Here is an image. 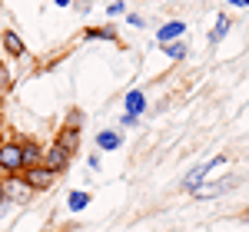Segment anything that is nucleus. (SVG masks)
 Wrapping results in <instances>:
<instances>
[{"label": "nucleus", "mask_w": 249, "mask_h": 232, "mask_svg": "<svg viewBox=\"0 0 249 232\" xmlns=\"http://www.w3.org/2000/svg\"><path fill=\"white\" fill-rule=\"evenodd\" d=\"M57 146H60V149H67V153L73 156V153L80 149V133H77V130H60Z\"/></svg>", "instance_id": "11"}, {"label": "nucleus", "mask_w": 249, "mask_h": 232, "mask_svg": "<svg viewBox=\"0 0 249 232\" xmlns=\"http://www.w3.org/2000/svg\"><path fill=\"white\" fill-rule=\"evenodd\" d=\"M223 163H226L223 156H216V159H206V163H199V166H196V169H190V176L183 179V189H186V193H193L196 186H203V179H206V176H210L216 166H223Z\"/></svg>", "instance_id": "4"}, {"label": "nucleus", "mask_w": 249, "mask_h": 232, "mask_svg": "<svg viewBox=\"0 0 249 232\" xmlns=\"http://www.w3.org/2000/svg\"><path fill=\"white\" fill-rule=\"evenodd\" d=\"M232 186H236V176H226V179H219V182H203V186H196L193 196H196V199H213V196L230 193Z\"/></svg>", "instance_id": "6"}, {"label": "nucleus", "mask_w": 249, "mask_h": 232, "mask_svg": "<svg viewBox=\"0 0 249 232\" xmlns=\"http://www.w3.org/2000/svg\"><path fill=\"white\" fill-rule=\"evenodd\" d=\"M40 166H47L50 173H57V176H60L63 169H67V166H70V153H67V149H60L57 143H53V146L43 153V163H40Z\"/></svg>", "instance_id": "5"}, {"label": "nucleus", "mask_w": 249, "mask_h": 232, "mask_svg": "<svg viewBox=\"0 0 249 232\" xmlns=\"http://www.w3.org/2000/svg\"><path fill=\"white\" fill-rule=\"evenodd\" d=\"M0 103H3V93H0Z\"/></svg>", "instance_id": "26"}, {"label": "nucleus", "mask_w": 249, "mask_h": 232, "mask_svg": "<svg viewBox=\"0 0 249 232\" xmlns=\"http://www.w3.org/2000/svg\"><path fill=\"white\" fill-rule=\"evenodd\" d=\"M123 103H126L130 116H136V119H140V113H143V110H146V97H143V90H130Z\"/></svg>", "instance_id": "12"}, {"label": "nucleus", "mask_w": 249, "mask_h": 232, "mask_svg": "<svg viewBox=\"0 0 249 232\" xmlns=\"http://www.w3.org/2000/svg\"><path fill=\"white\" fill-rule=\"evenodd\" d=\"M87 206H90V193H73L67 199V209H70V213H80V209H87Z\"/></svg>", "instance_id": "16"}, {"label": "nucleus", "mask_w": 249, "mask_h": 232, "mask_svg": "<svg viewBox=\"0 0 249 232\" xmlns=\"http://www.w3.org/2000/svg\"><path fill=\"white\" fill-rule=\"evenodd\" d=\"M0 37H3V50H7L10 57H23V53H27V47H23V40H20L17 30H3Z\"/></svg>", "instance_id": "8"}, {"label": "nucleus", "mask_w": 249, "mask_h": 232, "mask_svg": "<svg viewBox=\"0 0 249 232\" xmlns=\"http://www.w3.org/2000/svg\"><path fill=\"white\" fill-rule=\"evenodd\" d=\"M0 173L3 176L23 173V153H20V143H14V139H3L0 143Z\"/></svg>", "instance_id": "1"}, {"label": "nucleus", "mask_w": 249, "mask_h": 232, "mask_svg": "<svg viewBox=\"0 0 249 232\" xmlns=\"http://www.w3.org/2000/svg\"><path fill=\"white\" fill-rule=\"evenodd\" d=\"M20 153H23V169L43 163V149H40L37 143H20Z\"/></svg>", "instance_id": "9"}, {"label": "nucleus", "mask_w": 249, "mask_h": 232, "mask_svg": "<svg viewBox=\"0 0 249 232\" xmlns=\"http://www.w3.org/2000/svg\"><path fill=\"white\" fill-rule=\"evenodd\" d=\"M226 33H230V17H226V14H219V17H216V23H213V30H210V43L216 47V43L226 37Z\"/></svg>", "instance_id": "13"}, {"label": "nucleus", "mask_w": 249, "mask_h": 232, "mask_svg": "<svg viewBox=\"0 0 249 232\" xmlns=\"http://www.w3.org/2000/svg\"><path fill=\"white\" fill-rule=\"evenodd\" d=\"M126 23H130V27H136V30H140V27H143V23H146V20L140 17V14H126Z\"/></svg>", "instance_id": "20"}, {"label": "nucleus", "mask_w": 249, "mask_h": 232, "mask_svg": "<svg viewBox=\"0 0 249 232\" xmlns=\"http://www.w3.org/2000/svg\"><path fill=\"white\" fill-rule=\"evenodd\" d=\"M226 3H232V7H249V0H226Z\"/></svg>", "instance_id": "22"}, {"label": "nucleus", "mask_w": 249, "mask_h": 232, "mask_svg": "<svg viewBox=\"0 0 249 232\" xmlns=\"http://www.w3.org/2000/svg\"><path fill=\"white\" fill-rule=\"evenodd\" d=\"M23 179H27V186L34 189V193H43V189H50L53 182H57V173H50L47 166H30V169H23Z\"/></svg>", "instance_id": "3"}, {"label": "nucleus", "mask_w": 249, "mask_h": 232, "mask_svg": "<svg viewBox=\"0 0 249 232\" xmlns=\"http://www.w3.org/2000/svg\"><path fill=\"white\" fill-rule=\"evenodd\" d=\"M163 53L170 60H186V43L183 40H173V43H163Z\"/></svg>", "instance_id": "15"}, {"label": "nucleus", "mask_w": 249, "mask_h": 232, "mask_svg": "<svg viewBox=\"0 0 249 232\" xmlns=\"http://www.w3.org/2000/svg\"><path fill=\"white\" fill-rule=\"evenodd\" d=\"M53 3H57V7H67V3H70V0H53Z\"/></svg>", "instance_id": "24"}, {"label": "nucleus", "mask_w": 249, "mask_h": 232, "mask_svg": "<svg viewBox=\"0 0 249 232\" xmlns=\"http://www.w3.org/2000/svg\"><path fill=\"white\" fill-rule=\"evenodd\" d=\"M83 119H87V116H83V110H70V113H67V123H63V130H77V133H80Z\"/></svg>", "instance_id": "17"}, {"label": "nucleus", "mask_w": 249, "mask_h": 232, "mask_svg": "<svg viewBox=\"0 0 249 232\" xmlns=\"http://www.w3.org/2000/svg\"><path fill=\"white\" fill-rule=\"evenodd\" d=\"M3 202H7V199H3V179H0V206H3Z\"/></svg>", "instance_id": "23"}, {"label": "nucleus", "mask_w": 249, "mask_h": 232, "mask_svg": "<svg viewBox=\"0 0 249 232\" xmlns=\"http://www.w3.org/2000/svg\"><path fill=\"white\" fill-rule=\"evenodd\" d=\"M107 14H110V17H120V14H126V3H123V0H116V3H110V7H107Z\"/></svg>", "instance_id": "18"}, {"label": "nucleus", "mask_w": 249, "mask_h": 232, "mask_svg": "<svg viewBox=\"0 0 249 232\" xmlns=\"http://www.w3.org/2000/svg\"><path fill=\"white\" fill-rule=\"evenodd\" d=\"M243 222H249V213H246V215H243Z\"/></svg>", "instance_id": "25"}, {"label": "nucleus", "mask_w": 249, "mask_h": 232, "mask_svg": "<svg viewBox=\"0 0 249 232\" xmlns=\"http://www.w3.org/2000/svg\"><path fill=\"white\" fill-rule=\"evenodd\" d=\"M3 199L7 202H17V206H27L34 199V189L27 186L23 176H3Z\"/></svg>", "instance_id": "2"}, {"label": "nucleus", "mask_w": 249, "mask_h": 232, "mask_svg": "<svg viewBox=\"0 0 249 232\" xmlns=\"http://www.w3.org/2000/svg\"><path fill=\"white\" fill-rule=\"evenodd\" d=\"M10 90V73L3 70V63H0V93H7Z\"/></svg>", "instance_id": "19"}, {"label": "nucleus", "mask_w": 249, "mask_h": 232, "mask_svg": "<svg viewBox=\"0 0 249 232\" xmlns=\"http://www.w3.org/2000/svg\"><path fill=\"white\" fill-rule=\"evenodd\" d=\"M90 7H93L90 0H77V10H80V14H90Z\"/></svg>", "instance_id": "21"}, {"label": "nucleus", "mask_w": 249, "mask_h": 232, "mask_svg": "<svg viewBox=\"0 0 249 232\" xmlns=\"http://www.w3.org/2000/svg\"><path fill=\"white\" fill-rule=\"evenodd\" d=\"M83 37H87V40H110V43H116V30H113V27H90Z\"/></svg>", "instance_id": "14"}, {"label": "nucleus", "mask_w": 249, "mask_h": 232, "mask_svg": "<svg viewBox=\"0 0 249 232\" xmlns=\"http://www.w3.org/2000/svg\"><path fill=\"white\" fill-rule=\"evenodd\" d=\"M123 146V136L116 130H100L96 133V149H120Z\"/></svg>", "instance_id": "10"}, {"label": "nucleus", "mask_w": 249, "mask_h": 232, "mask_svg": "<svg viewBox=\"0 0 249 232\" xmlns=\"http://www.w3.org/2000/svg\"><path fill=\"white\" fill-rule=\"evenodd\" d=\"M183 33H186V23H183V20H170V23H163V27H160L156 40H160V47H163V43H173V40H179Z\"/></svg>", "instance_id": "7"}]
</instances>
